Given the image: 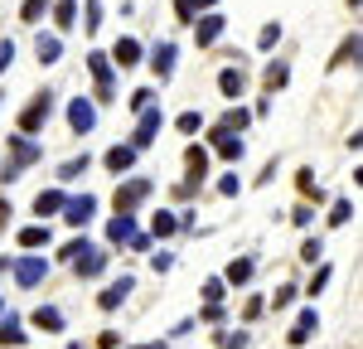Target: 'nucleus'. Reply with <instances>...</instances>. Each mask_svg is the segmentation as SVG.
<instances>
[{"label": "nucleus", "mask_w": 363, "mask_h": 349, "mask_svg": "<svg viewBox=\"0 0 363 349\" xmlns=\"http://www.w3.org/2000/svg\"><path fill=\"white\" fill-rule=\"evenodd\" d=\"M145 194H150V184H145V179H131L126 189H116V214H131Z\"/></svg>", "instance_id": "f257e3e1"}, {"label": "nucleus", "mask_w": 363, "mask_h": 349, "mask_svg": "<svg viewBox=\"0 0 363 349\" xmlns=\"http://www.w3.org/2000/svg\"><path fill=\"white\" fill-rule=\"evenodd\" d=\"M44 121H49V97H39V102H29V107H25V116H20V126H25V131H39Z\"/></svg>", "instance_id": "f03ea898"}, {"label": "nucleus", "mask_w": 363, "mask_h": 349, "mask_svg": "<svg viewBox=\"0 0 363 349\" xmlns=\"http://www.w3.org/2000/svg\"><path fill=\"white\" fill-rule=\"evenodd\" d=\"M131 160H136V145H116V150H107V170H131Z\"/></svg>", "instance_id": "7ed1b4c3"}, {"label": "nucleus", "mask_w": 363, "mask_h": 349, "mask_svg": "<svg viewBox=\"0 0 363 349\" xmlns=\"http://www.w3.org/2000/svg\"><path fill=\"white\" fill-rule=\"evenodd\" d=\"M315 330H320V320H315V311H306V316L296 320V330H291V345H306Z\"/></svg>", "instance_id": "20e7f679"}, {"label": "nucleus", "mask_w": 363, "mask_h": 349, "mask_svg": "<svg viewBox=\"0 0 363 349\" xmlns=\"http://www.w3.org/2000/svg\"><path fill=\"white\" fill-rule=\"evenodd\" d=\"M92 209H97V199H92V194L73 199V204H68V223H87V218H92Z\"/></svg>", "instance_id": "39448f33"}, {"label": "nucleus", "mask_w": 363, "mask_h": 349, "mask_svg": "<svg viewBox=\"0 0 363 349\" xmlns=\"http://www.w3.org/2000/svg\"><path fill=\"white\" fill-rule=\"evenodd\" d=\"M107 238H112V243H126V238H136V223H131V214H121V218H112V228H107Z\"/></svg>", "instance_id": "423d86ee"}, {"label": "nucleus", "mask_w": 363, "mask_h": 349, "mask_svg": "<svg viewBox=\"0 0 363 349\" xmlns=\"http://www.w3.org/2000/svg\"><path fill=\"white\" fill-rule=\"evenodd\" d=\"M15 277H20V282H25V287H34V282H39V277H44V262H39V257L20 262V267H15Z\"/></svg>", "instance_id": "0eeeda50"}, {"label": "nucleus", "mask_w": 363, "mask_h": 349, "mask_svg": "<svg viewBox=\"0 0 363 349\" xmlns=\"http://www.w3.org/2000/svg\"><path fill=\"white\" fill-rule=\"evenodd\" d=\"M126 291H131V277H121L116 287H107V291H102V311H112V306H121V296H126Z\"/></svg>", "instance_id": "6e6552de"}, {"label": "nucleus", "mask_w": 363, "mask_h": 349, "mask_svg": "<svg viewBox=\"0 0 363 349\" xmlns=\"http://www.w3.org/2000/svg\"><path fill=\"white\" fill-rule=\"evenodd\" d=\"M73 262H78V272H83V277H97V272H102V262H107V257L87 248V257H73Z\"/></svg>", "instance_id": "1a4fd4ad"}, {"label": "nucleus", "mask_w": 363, "mask_h": 349, "mask_svg": "<svg viewBox=\"0 0 363 349\" xmlns=\"http://www.w3.org/2000/svg\"><path fill=\"white\" fill-rule=\"evenodd\" d=\"M155 126H160V116H155V112H145V116H140V131H136V145H150V136H155Z\"/></svg>", "instance_id": "9d476101"}, {"label": "nucleus", "mask_w": 363, "mask_h": 349, "mask_svg": "<svg viewBox=\"0 0 363 349\" xmlns=\"http://www.w3.org/2000/svg\"><path fill=\"white\" fill-rule=\"evenodd\" d=\"M34 325H44V330H58V325H63V316H58L54 306H39V311H34Z\"/></svg>", "instance_id": "9b49d317"}, {"label": "nucleus", "mask_w": 363, "mask_h": 349, "mask_svg": "<svg viewBox=\"0 0 363 349\" xmlns=\"http://www.w3.org/2000/svg\"><path fill=\"white\" fill-rule=\"evenodd\" d=\"M0 340H5V345H25V330H20V320H5V325H0Z\"/></svg>", "instance_id": "f8f14e48"}, {"label": "nucleus", "mask_w": 363, "mask_h": 349, "mask_svg": "<svg viewBox=\"0 0 363 349\" xmlns=\"http://www.w3.org/2000/svg\"><path fill=\"white\" fill-rule=\"evenodd\" d=\"M73 126H78V131H87V126H92V107H87V102H73Z\"/></svg>", "instance_id": "ddd939ff"}, {"label": "nucleus", "mask_w": 363, "mask_h": 349, "mask_svg": "<svg viewBox=\"0 0 363 349\" xmlns=\"http://www.w3.org/2000/svg\"><path fill=\"white\" fill-rule=\"evenodd\" d=\"M247 277H252V257H238L228 267V282H247Z\"/></svg>", "instance_id": "4468645a"}, {"label": "nucleus", "mask_w": 363, "mask_h": 349, "mask_svg": "<svg viewBox=\"0 0 363 349\" xmlns=\"http://www.w3.org/2000/svg\"><path fill=\"white\" fill-rule=\"evenodd\" d=\"M20 243H25V248H44V243H49V228H25Z\"/></svg>", "instance_id": "2eb2a0df"}, {"label": "nucleus", "mask_w": 363, "mask_h": 349, "mask_svg": "<svg viewBox=\"0 0 363 349\" xmlns=\"http://www.w3.org/2000/svg\"><path fill=\"white\" fill-rule=\"evenodd\" d=\"M58 204H63V194H58V189H49V194H39V199H34V209H39V214H54Z\"/></svg>", "instance_id": "dca6fc26"}, {"label": "nucleus", "mask_w": 363, "mask_h": 349, "mask_svg": "<svg viewBox=\"0 0 363 349\" xmlns=\"http://www.w3.org/2000/svg\"><path fill=\"white\" fill-rule=\"evenodd\" d=\"M213 145H218L223 155H242V141H233L228 131H218V136H213Z\"/></svg>", "instance_id": "f3484780"}, {"label": "nucleus", "mask_w": 363, "mask_h": 349, "mask_svg": "<svg viewBox=\"0 0 363 349\" xmlns=\"http://www.w3.org/2000/svg\"><path fill=\"white\" fill-rule=\"evenodd\" d=\"M116 63H121V68H126V63H136V44H131V39H121V44H116Z\"/></svg>", "instance_id": "a211bd4d"}, {"label": "nucleus", "mask_w": 363, "mask_h": 349, "mask_svg": "<svg viewBox=\"0 0 363 349\" xmlns=\"http://www.w3.org/2000/svg\"><path fill=\"white\" fill-rule=\"evenodd\" d=\"M223 92H228V97H238V92H242V73L228 68V73H223Z\"/></svg>", "instance_id": "6ab92c4d"}, {"label": "nucleus", "mask_w": 363, "mask_h": 349, "mask_svg": "<svg viewBox=\"0 0 363 349\" xmlns=\"http://www.w3.org/2000/svg\"><path fill=\"white\" fill-rule=\"evenodd\" d=\"M189 170H194V174H203V170H208V155H203L199 145H189Z\"/></svg>", "instance_id": "aec40b11"}, {"label": "nucleus", "mask_w": 363, "mask_h": 349, "mask_svg": "<svg viewBox=\"0 0 363 349\" xmlns=\"http://www.w3.org/2000/svg\"><path fill=\"white\" fill-rule=\"evenodd\" d=\"M83 170H87V155H83V160H68V165H63V179H78Z\"/></svg>", "instance_id": "412c9836"}, {"label": "nucleus", "mask_w": 363, "mask_h": 349, "mask_svg": "<svg viewBox=\"0 0 363 349\" xmlns=\"http://www.w3.org/2000/svg\"><path fill=\"white\" fill-rule=\"evenodd\" d=\"M155 233H160V238H165V233H174V218H169V214H155Z\"/></svg>", "instance_id": "4be33fe9"}, {"label": "nucleus", "mask_w": 363, "mask_h": 349, "mask_svg": "<svg viewBox=\"0 0 363 349\" xmlns=\"http://www.w3.org/2000/svg\"><path fill=\"white\" fill-rule=\"evenodd\" d=\"M54 54H58V44H54V39H39V58L49 63V58H54Z\"/></svg>", "instance_id": "5701e85b"}, {"label": "nucleus", "mask_w": 363, "mask_h": 349, "mask_svg": "<svg viewBox=\"0 0 363 349\" xmlns=\"http://www.w3.org/2000/svg\"><path fill=\"white\" fill-rule=\"evenodd\" d=\"M39 15H44V0H29V5H25V20H39Z\"/></svg>", "instance_id": "b1692460"}, {"label": "nucleus", "mask_w": 363, "mask_h": 349, "mask_svg": "<svg viewBox=\"0 0 363 349\" xmlns=\"http://www.w3.org/2000/svg\"><path fill=\"white\" fill-rule=\"evenodd\" d=\"M0 214H10V209H0Z\"/></svg>", "instance_id": "393cba45"}]
</instances>
